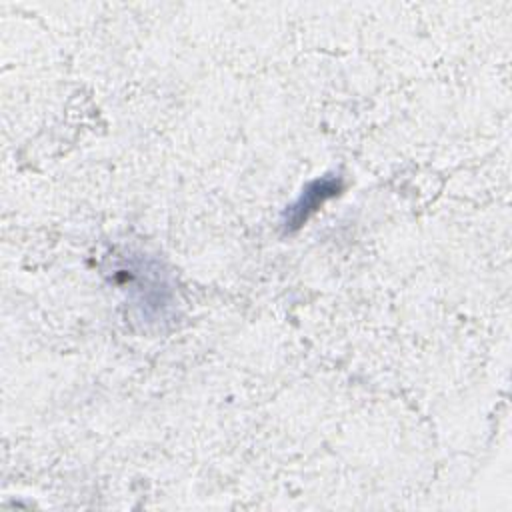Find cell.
Returning a JSON list of instances; mask_svg holds the SVG:
<instances>
[{"label": "cell", "instance_id": "1", "mask_svg": "<svg viewBox=\"0 0 512 512\" xmlns=\"http://www.w3.org/2000/svg\"><path fill=\"white\" fill-rule=\"evenodd\" d=\"M340 190V180L334 176H324L318 180H312L300 194V198L288 208L284 226L286 230H294L302 226L312 212H316L328 198L338 194Z\"/></svg>", "mask_w": 512, "mask_h": 512}]
</instances>
